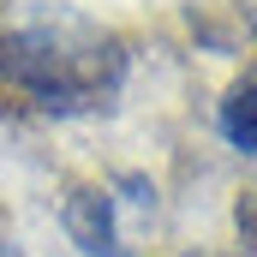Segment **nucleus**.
<instances>
[{
	"label": "nucleus",
	"mask_w": 257,
	"mask_h": 257,
	"mask_svg": "<svg viewBox=\"0 0 257 257\" xmlns=\"http://www.w3.org/2000/svg\"><path fill=\"white\" fill-rule=\"evenodd\" d=\"M0 257H30L18 239H12V221H6V209H0Z\"/></svg>",
	"instance_id": "7"
},
{
	"label": "nucleus",
	"mask_w": 257,
	"mask_h": 257,
	"mask_svg": "<svg viewBox=\"0 0 257 257\" xmlns=\"http://www.w3.org/2000/svg\"><path fill=\"white\" fill-rule=\"evenodd\" d=\"M126 42L66 0L0 6V114L78 120L108 114L126 90Z\"/></svg>",
	"instance_id": "1"
},
{
	"label": "nucleus",
	"mask_w": 257,
	"mask_h": 257,
	"mask_svg": "<svg viewBox=\"0 0 257 257\" xmlns=\"http://www.w3.org/2000/svg\"><path fill=\"white\" fill-rule=\"evenodd\" d=\"M114 203H120V197L108 192L102 180H72V186H66L60 227H66V239L84 257H132L126 233H120V221H114Z\"/></svg>",
	"instance_id": "2"
},
{
	"label": "nucleus",
	"mask_w": 257,
	"mask_h": 257,
	"mask_svg": "<svg viewBox=\"0 0 257 257\" xmlns=\"http://www.w3.org/2000/svg\"><path fill=\"white\" fill-rule=\"evenodd\" d=\"M233 227H239L245 245H257V186H251V192H239V203H233Z\"/></svg>",
	"instance_id": "5"
},
{
	"label": "nucleus",
	"mask_w": 257,
	"mask_h": 257,
	"mask_svg": "<svg viewBox=\"0 0 257 257\" xmlns=\"http://www.w3.org/2000/svg\"><path fill=\"white\" fill-rule=\"evenodd\" d=\"M215 132H221L239 156H257V54L245 60V72L221 90V102H215Z\"/></svg>",
	"instance_id": "4"
},
{
	"label": "nucleus",
	"mask_w": 257,
	"mask_h": 257,
	"mask_svg": "<svg viewBox=\"0 0 257 257\" xmlns=\"http://www.w3.org/2000/svg\"><path fill=\"white\" fill-rule=\"evenodd\" d=\"M186 30L209 54H245L257 48V0H186Z\"/></svg>",
	"instance_id": "3"
},
{
	"label": "nucleus",
	"mask_w": 257,
	"mask_h": 257,
	"mask_svg": "<svg viewBox=\"0 0 257 257\" xmlns=\"http://www.w3.org/2000/svg\"><path fill=\"white\" fill-rule=\"evenodd\" d=\"M120 192H126V203H138V209H150V203H156V186H150L144 174H120Z\"/></svg>",
	"instance_id": "6"
}]
</instances>
